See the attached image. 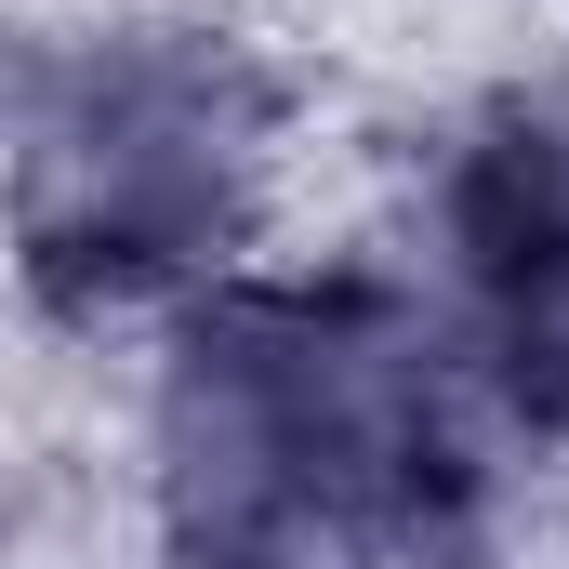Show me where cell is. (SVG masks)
Segmentation results:
<instances>
[{
    "label": "cell",
    "instance_id": "cell-1",
    "mask_svg": "<svg viewBox=\"0 0 569 569\" xmlns=\"http://www.w3.org/2000/svg\"><path fill=\"white\" fill-rule=\"evenodd\" d=\"M463 517L477 450L385 279H239L186 305L159 371L172 569H437Z\"/></svg>",
    "mask_w": 569,
    "mask_h": 569
},
{
    "label": "cell",
    "instance_id": "cell-3",
    "mask_svg": "<svg viewBox=\"0 0 569 569\" xmlns=\"http://www.w3.org/2000/svg\"><path fill=\"white\" fill-rule=\"evenodd\" d=\"M450 266L530 437H569V107H490L450 159Z\"/></svg>",
    "mask_w": 569,
    "mask_h": 569
},
{
    "label": "cell",
    "instance_id": "cell-2",
    "mask_svg": "<svg viewBox=\"0 0 569 569\" xmlns=\"http://www.w3.org/2000/svg\"><path fill=\"white\" fill-rule=\"evenodd\" d=\"M252 146L266 80L199 27L40 40L13 67V212L40 305L93 318L212 266L252 199Z\"/></svg>",
    "mask_w": 569,
    "mask_h": 569
}]
</instances>
